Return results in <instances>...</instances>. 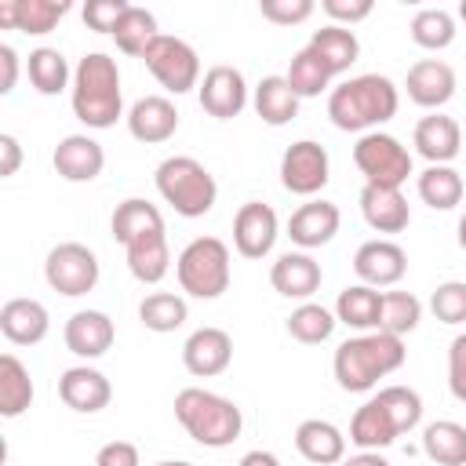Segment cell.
<instances>
[{
  "label": "cell",
  "mask_w": 466,
  "mask_h": 466,
  "mask_svg": "<svg viewBox=\"0 0 466 466\" xmlns=\"http://www.w3.org/2000/svg\"><path fill=\"white\" fill-rule=\"evenodd\" d=\"M73 116L91 127L106 131L124 116V91H120V69L116 58L106 51H87L76 69H73V87H69Z\"/></svg>",
  "instance_id": "1"
},
{
  "label": "cell",
  "mask_w": 466,
  "mask_h": 466,
  "mask_svg": "<svg viewBox=\"0 0 466 466\" xmlns=\"http://www.w3.org/2000/svg\"><path fill=\"white\" fill-rule=\"evenodd\" d=\"M400 106V91L382 73H360L331 87L328 116L339 131H379V124L393 120Z\"/></svg>",
  "instance_id": "2"
},
{
  "label": "cell",
  "mask_w": 466,
  "mask_h": 466,
  "mask_svg": "<svg viewBox=\"0 0 466 466\" xmlns=\"http://www.w3.org/2000/svg\"><path fill=\"white\" fill-rule=\"evenodd\" d=\"M404 357H408L404 339L386 335V331H360V335L339 342L331 371L346 393H368L379 386V379L397 371L404 364Z\"/></svg>",
  "instance_id": "3"
},
{
  "label": "cell",
  "mask_w": 466,
  "mask_h": 466,
  "mask_svg": "<svg viewBox=\"0 0 466 466\" xmlns=\"http://www.w3.org/2000/svg\"><path fill=\"white\" fill-rule=\"evenodd\" d=\"M175 419L204 448H229L240 437V430H244V415H240L237 400H229L222 393H211L204 386L178 390Z\"/></svg>",
  "instance_id": "4"
},
{
  "label": "cell",
  "mask_w": 466,
  "mask_h": 466,
  "mask_svg": "<svg viewBox=\"0 0 466 466\" xmlns=\"http://www.w3.org/2000/svg\"><path fill=\"white\" fill-rule=\"evenodd\" d=\"M153 182H157V193L164 197V204H171L175 215H182V218H200L218 200V182L197 157L160 160L153 171Z\"/></svg>",
  "instance_id": "5"
},
{
  "label": "cell",
  "mask_w": 466,
  "mask_h": 466,
  "mask_svg": "<svg viewBox=\"0 0 466 466\" xmlns=\"http://www.w3.org/2000/svg\"><path fill=\"white\" fill-rule=\"evenodd\" d=\"M178 288L193 299H218L229 288V248L218 237H193L175 258Z\"/></svg>",
  "instance_id": "6"
},
{
  "label": "cell",
  "mask_w": 466,
  "mask_h": 466,
  "mask_svg": "<svg viewBox=\"0 0 466 466\" xmlns=\"http://www.w3.org/2000/svg\"><path fill=\"white\" fill-rule=\"evenodd\" d=\"M353 164L364 175V186H386V189H400L411 175V153L400 138L386 135V131H368L357 138L353 146Z\"/></svg>",
  "instance_id": "7"
},
{
  "label": "cell",
  "mask_w": 466,
  "mask_h": 466,
  "mask_svg": "<svg viewBox=\"0 0 466 466\" xmlns=\"http://www.w3.org/2000/svg\"><path fill=\"white\" fill-rule=\"evenodd\" d=\"M98 255L80 240H62L44 258V280L66 299H80L98 284Z\"/></svg>",
  "instance_id": "8"
},
{
  "label": "cell",
  "mask_w": 466,
  "mask_h": 466,
  "mask_svg": "<svg viewBox=\"0 0 466 466\" xmlns=\"http://www.w3.org/2000/svg\"><path fill=\"white\" fill-rule=\"evenodd\" d=\"M142 62L157 76V84L164 91H171V95H186V91L200 87V55L178 36L160 33L149 44V51L142 55Z\"/></svg>",
  "instance_id": "9"
},
{
  "label": "cell",
  "mask_w": 466,
  "mask_h": 466,
  "mask_svg": "<svg viewBox=\"0 0 466 466\" xmlns=\"http://www.w3.org/2000/svg\"><path fill=\"white\" fill-rule=\"evenodd\" d=\"M331 178L328 149L313 138H299L280 157V186L295 197H317Z\"/></svg>",
  "instance_id": "10"
},
{
  "label": "cell",
  "mask_w": 466,
  "mask_h": 466,
  "mask_svg": "<svg viewBox=\"0 0 466 466\" xmlns=\"http://www.w3.org/2000/svg\"><path fill=\"white\" fill-rule=\"evenodd\" d=\"M200 109L215 120H233L248 106V80L237 66H211L197 87Z\"/></svg>",
  "instance_id": "11"
},
{
  "label": "cell",
  "mask_w": 466,
  "mask_h": 466,
  "mask_svg": "<svg viewBox=\"0 0 466 466\" xmlns=\"http://www.w3.org/2000/svg\"><path fill=\"white\" fill-rule=\"evenodd\" d=\"M277 237H280V222L269 204H262V200L240 204V211L233 218V248L244 258H266L273 251Z\"/></svg>",
  "instance_id": "12"
},
{
  "label": "cell",
  "mask_w": 466,
  "mask_h": 466,
  "mask_svg": "<svg viewBox=\"0 0 466 466\" xmlns=\"http://www.w3.org/2000/svg\"><path fill=\"white\" fill-rule=\"evenodd\" d=\"M353 273L368 288H393L408 273V251L397 240H386V237L364 240L353 255Z\"/></svg>",
  "instance_id": "13"
},
{
  "label": "cell",
  "mask_w": 466,
  "mask_h": 466,
  "mask_svg": "<svg viewBox=\"0 0 466 466\" xmlns=\"http://www.w3.org/2000/svg\"><path fill=\"white\" fill-rule=\"evenodd\" d=\"M182 364L189 375L197 379H215L222 375L229 364H233V339L229 331L208 324V328H197L186 342H182Z\"/></svg>",
  "instance_id": "14"
},
{
  "label": "cell",
  "mask_w": 466,
  "mask_h": 466,
  "mask_svg": "<svg viewBox=\"0 0 466 466\" xmlns=\"http://www.w3.org/2000/svg\"><path fill=\"white\" fill-rule=\"evenodd\" d=\"M339 226H342L339 204H331V200H324V197H313V200L299 204L295 215L288 218V237H291V244H299L302 251H313V248L331 244V237L339 233Z\"/></svg>",
  "instance_id": "15"
},
{
  "label": "cell",
  "mask_w": 466,
  "mask_h": 466,
  "mask_svg": "<svg viewBox=\"0 0 466 466\" xmlns=\"http://www.w3.org/2000/svg\"><path fill=\"white\" fill-rule=\"evenodd\" d=\"M62 339H66V350L80 360H95L102 353H109L113 339H116V328L109 320V313L102 309H76L66 328H62Z\"/></svg>",
  "instance_id": "16"
},
{
  "label": "cell",
  "mask_w": 466,
  "mask_h": 466,
  "mask_svg": "<svg viewBox=\"0 0 466 466\" xmlns=\"http://www.w3.org/2000/svg\"><path fill=\"white\" fill-rule=\"evenodd\" d=\"M58 397H62L66 408H73L80 415H95V411H102L113 400V386H109V379L98 368L73 364L58 379Z\"/></svg>",
  "instance_id": "17"
},
{
  "label": "cell",
  "mask_w": 466,
  "mask_h": 466,
  "mask_svg": "<svg viewBox=\"0 0 466 466\" xmlns=\"http://www.w3.org/2000/svg\"><path fill=\"white\" fill-rule=\"evenodd\" d=\"M324 280V269L320 262L309 255V251H284L273 266H269V284L277 295L284 299H299V302H309L313 291L320 288Z\"/></svg>",
  "instance_id": "18"
},
{
  "label": "cell",
  "mask_w": 466,
  "mask_h": 466,
  "mask_svg": "<svg viewBox=\"0 0 466 466\" xmlns=\"http://www.w3.org/2000/svg\"><path fill=\"white\" fill-rule=\"evenodd\" d=\"M51 164L66 182H95L106 167V149L91 135H66L58 138Z\"/></svg>",
  "instance_id": "19"
},
{
  "label": "cell",
  "mask_w": 466,
  "mask_h": 466,
  "mask_svg": "<svg viewBox=\"0 0 466 466\" xmlns=\"http://www.w3.org/2000/svg\"><path fill=\"white\" fill-rule=\"evenodd\" d=\"M69 11H73L69 0H0V25L18 29L25 36H44Z\"/></svg>",
  "instance_id": "20"
},
{
  "label": "cell",
  "mask_w": 466,
  "mask_h": 466,
  "mask_svg": "<svg viewBox=\"0 0 466 466\" xmlns=\"http://www.w3.org/2000/svg\"><path fill=\"white\" fill-rule=\"evenodd\" d=\"M404 87H408V98H411L415 106L437 113V109L448 106L451 95H455V69H451L444 58H422V62H415V66L408 69Z\"/></svg>",
  "instance_id": "21"
},
{
  "label": "cell",
  "mask_w": 466,
  "mask_h": 466,
  "mask_svg": "<svg viewBox=\"0 0 466 466\" xmlns=\"http://www.w3.org/2000/svg\"><path fill=\"white\" fill-rule=\"evenodd\" d=\"M127 131L131 138L146 146H160L178 131V109L167 95H146L127 109Z\"/></svg>",
  "instance_id": "22"
},
{
  "label": "cell",
  "mask_w": 466,
  "mask_h": 466,
  "mask_svg": "<svg viewBox=\"0 0 466 466\" xmlns=\"http://www.w3.org/2000/svg\"><path fill=\"white\" fill-rule=\"evenodd\" d=\"M411 146L422 160L430 164H451L462 149V127L455 116H444V113H430L415 124L411 131Z\"/></svg>",
  "instance_id": "23"
},
{
  "label": "cell",
  "mask_w": 466,
  "mask_h": 466,
  "mask_svg": "<svg viewBox=\"0 0 466 466\" xmlns=\"http://www.w3.org/2000/svg\"><path fill=\"white\" fill-rule=\"evenodd\" d=\"M0 331L11 346H36L51 331L47 306L36 299H7L0 306Z\"/></svg>",
  "instance_id": "24"
},
{
  "label": "cell",
  "mask_w": 466,
  "mask_h": 466,
  "mask_svg": "<svg viewBox=\"0 0 466 466\" xmlns=\"http://www.w3.org/2000/svg\"><path fill=\"white\" fill-rule=\"evenodd\" d=\"M295 448L313 466H335L346 459V433L328 419H302L295 430Z\"/></svg>",
  "instance_id": "25"
},
{
  "label": "cell",
  "mask_w": 466,
  "mask_h": 466,
  "mask_svg": "<svg viewBox=\"0 0 466 466\" xmlns=\"http://www.w3.org/2000/svg\"><path fill=\"white\" fill-rule=\"evenodd\" d=\"M397 437H400V430H397L390 408L379 400V393H375L371 400H364V404L353 411V419H350V441H353L360 451H382V448H390Z\"/></svg>",
  "instance_id": "26"
},
{
  "label": "cell",
  "mask_w": 466,
  "mask_h": 466,
  "mask_svg": "<svg viewBox=\"0 0 466 466\" xmlns=\"http://www.w3.org/2000/svg\"><path fill=\"white\" fill-rule=\"evenodd\" d=\"M360 215L375 233H400L411 222V208L400 189L386 186H364L360 189Z\"/></svg>",
  "instance_id": "27"
},
{
  "label": "cell",
  "mask_w": 466,
  "mask_h": 466,
  "mask_svg": "<svg viewBox=\"0 0 466 466\" xmlns=\"http://www.w3.org/2000/svg\"><path fill=\"white\" fill-rule=\"evenodd\" d=\"M109 229H113V240L127 248V244H135V240H142L149 233H160L164 229V215H160L157 204H149L142 197H127V200L116 204V211L109 218Z\"/></svg>",
  "instance_id": "28"
},
{
  "label": "cell",
  "mask_w": 466,
  "mask_h": 466,
  "mask_svg": "<svg viewBox=\"0 0 466 466\" xmlns=\"http://www.w3.org/2000/svg\"><path fill=\"white\" fill-rule=\"evenodd\" d=\"M306 47L328 66L331 76L346 73V69L360 58V40H357V33L346 29V25H335V22H328L324 29H313V36H309Z\"/></svg>",
  "instance_id": "29"
},
{
  "label": "cell",
  "mask_w": 466,
  "mask_h": 466,
  "mask_svg": "<svg viewBox=\"0 0 466 466\" xmlns=\"http://www.w3.org/2000/svg\"><path fill=\"white\" fill-rule=\"evenodd\" d=\"M127 251V269L138 284H160L171 269V248H167V233H149L135 244L124 248Z\"/></svg>",
  "instance_id": "30"
},
{
  "label": "cell",
  "mask_w": 466,
  "mask_h": 466,
  "mask_svg": "<svg viewBox=\"0 0 466 466\" xmlns=\"http://www.w3.org/2000/svg\"><path fill=\"white\" fill-rule=\"evenodd\" d=\"M255 113L262 116V124L269 127H284L299 116V95L291 91V84L284 76H262L255 84Z\"/></svg>",
  "instance_id": "31"
},
{
  "label": "cell",
  "mask_w": 466,
  "mask_h": 466,
  "mask_svg": "<svg viewBox=\"0 0 466 466\" xmlns=\"http://www.w3.org/2000/svg\"><path fill=\"white\" fill-rule=\"evenodd\" d=\"M379 306H382V291L379 288L350 284V288L339 291L335 317H339V324H346L353 331H379Z\"/></svg>",
  "instance_id": "32"
},
{
  "label": "cell",
  "mask_w": 466,
  "mask_h": 466,
  "mask_svg": "<svg viewBox=\"0 0 466 466\" xmlns=\"http://www.w3.org/2000/svg\"><path fill=\"white\" fill-rule=\"evenodd\" d=\"M415 189H419V200L433 211H451L462 193H466V182L462 175L451 167V164H430L419 178H415Z\"/></svg>",
  "instance_id": "33"
},
{
  "label": "cell",
  "mask_w": 466,
  "mask_h": 466,
  "mask_svg": "<svg viewBox=\"0 0 466 466\" xmlns=\"http://www.w3.org/2000/svg\"><path fill=\"white\" fill-rule=\"evenodd\" d=\"M25 73H29V84L47 98L73 87V69L58 47H33L25 58Z\"/></svg>",
  "instance_id": "34"
},
{
  "label": "cell",
  "mask_w": 466,
  "mask_h": 466,
  "mask_svg": "<svg viewBox=\"0 0 466 466\" xmlns=\"http://www.w3.org/2000/svg\"><path fill=\"white\" fill-rule=\"evenodd\" d=\"M422 451L437 466H466V426L455 419H437L422 430Z\"/></svg>",
  "instance_id": "35"
},
{
  "label": "cell",
  "mask_w": 466,
  "mask_h": 466,
  "mask_svg": "<svg viewBox=\"0 0 466 466\" xmlns=\"http://www.w3.org/2000/svg\"><path fill=\"white\" fill-rule=\"evenodd\" d=\"M33 375L29 368L15 357V353H4L0 357V415L4 419H18L29 404H33Z\"/></svg>",
  "instance_id": "36"
},
{
  "label": "cell",
  "mask_w": 466,
  "mask_h": 466,
  "mask_svg": "<svg viewBox=\"0 0 466 466\" xmlns=\"http://www.w3.org/2000/svg\"><path fill=\"white\" fill-rule=\"evenodd\" d=\"M186 317H189V306H186V299L175 295V291H153V295H146L142 306H138V320H142L149 331H157V335L178 331V328L186 324Z\"/></svg>",
  "instance_id": "37"
},
{
  "label": "cell",
  "mask_w": 466,
  "mask_h": 466,
  "mask_svg": "<svg viewBox=\"0 0 466 466\" xmlns=\"http://www.w3.org/2000/svg\"><path fill=\"white\" fill-rule=\"evenodd\" d=\"M339 317L331 309H324L320 302H299L291 313H288V335L302 346H317V342H328L331 331H335Z\"/></svg>",
  "instance_id": "38"
},
{
  "label": "cell",
  "mask_w": 466,
  "mask_h": 466,
  "mask_svg": "<svg viewBox=\"0 0 466 466\" xmlns=\"http://www.w3.org/2000/svg\"><path fill=\"white\" fill-rule=\"evenodd\" d=\"M157 36H160V29H157V15L146 11V7H135V4L127 7V15L120 18L116 33H113L116 47H120L124 55H131V58H142Z\"/></svg>",
  "instance_id": "39"
},
{
  "label": "cell",
  "mask_w": 466,
  "mask_h": 466,
  "mask_svg": "<svg viewBox=\"0 0 466 466\" xmlns=\"http://www.w3.org/2000/svg\"><path fill=\"white\" fill-rule=\"evenodd\" d=\"M422 320V302L411 291H382V306H379V331L404 339L408 331H415Z\"/></svg>",
  "instance_id": "40"
},
{
  "label": "cell",
  "mask_w": 466,
  "mask_h": 466,
  "mask_svg": "<svg viewBox=\"0 0 466 466\" xmlns=\"http://www.w3.org/2000/svg\"><path fill=\"white\" fill-rule=\"evenodd\" d=\"M411 40L426 51H444L451 40H455V18L451 11L444 7H419L411 15V25H408Z\"/></svg>",
  "instance_id": "41"
},
{
  "label": "cell",
  "mask_w": 466,
  "mask_h": 466,
  "mask_svg": "<svg viewBox=\"0 0 466 466\" xmlns=\"http://www.w3.org/2000/svg\"><path fill=\"white\" fill-rule=\"evenodd\" d=\"M284 80L291 84V91H295L299 98H317L320 91H328L331 73H328V66H324L309 47H302V51L291 55V66H288Z\"/></svg>",
  "instance_id": "42"
},
{
  "label": "cell",
  "mask_w": 466,
  "mask_h": 466,
  "mask_svg": "<svg viewBox=\"0 0 466 466\" xmlns=\"http://www.w3.org/2000/svg\"><path fill=\"white\" fill-rule=\"evenodd\" d=\"M379 400L390 408V415H393V422H397L400 433H411L422 422V397L411 386H382L379 390Z\"/></svg>",
  "instance_id": "43"
},
{
  "label": "cell",
  "mask_w": 466,
  "mask_h": 466,
  "mask_svg": "<svg viewBox=\"0 0 466 466\" xmlns=\"http://www.w3.org/2000/svg\"><path fill=\"white\" fill-rule=\"evenodd\" d=\"M430 309L441 324H466V280H444L430 295Z\"/></svg>",
  "instance_id": "44"
},
{
  "label": "cell",
  "mask_w": 466,
  "mask_h": 466,
  "mask_svg": "<svg viewBox=\"0 0 466 466\" xmlns=\"http://www.w3.org/2000/svg\"><path fill=\"white\" fill-rule=\"evenodd\" d=\"M127 0H91V4H84V22H87V29H95V33H116V25H120V18L127 15Z\"/></svg>",
  "instance_id": "45"
},
{
  "label": "cell",
  "mask_w": 466,
  "mask_h": 466,
  "mask_svg": "<svg viewBox=\"0 0 466 466\" xmlns=\"http://www.w3.org/2000/svg\"><path fill=\"white\" fill-rule=\"evenodd\" d=\"M258 11L273 25H299L313 15V0H258Z\"/></svg>",
  "instance_id": "46"
},
{
  "label": "cell",
  "mask_w": 466,
  "mask_h": 466,
  "mask_svg": "<svg viewBox=\"0 0 466 466\" xmlns=\"http://www.w3.org/2000/svg\"><path fill=\"white\" fill-rule=\"evenodd\" d=\"M448 390L466 404V331H459L448 346Z\"/></svg>",
  "instance_id": "47"
},
{
  "label": "cell",
  "mask_w": 466,
  "mask_h": 466,
  "mask_svg": "<svg viewBox=\"0 0 466 466\" xmlns=\"http://www.w3.org/2000/svg\"><path fill=\"white\" fill-rule=\"evenodd\" d=\"M320 7H324V15H328L335 25L364 22V18L375 11V4H371V0H324Z\"/></svg>",
  "instance_id": "48"
},
{
  "label": "cell",
  "mask_w": 466,
  "mask_h": 466,
  "mask_svg": "<svg viewBox=\"0 0 466 466\" xmlns=\"http://www.w3.org/2000/svg\"><path fill=\"white\" fill-rule=\"evenodd\" d=\"M95 466H142V459H138V448L131 441H109L98 448Z\"/></svg>",
  "instance_id": "49"
},
{
  "label": "cell",
  "mask_w": 466,
  "mask_h": 466,
  "mask_svg": "<svg viewBox=\"0 0 466 466\" xmlns=\"http://www.w3.org/2000/svg\"><path fill=\"white\" fill-rule=\"evenodd\" d=\"M18 164H22V146L15 135L4 131L0 135V178H11L18 171Z\"/></svg>",
  "instance_id": "50"
},
{
  "label": "cell",
  "mask_w": 466,
  "mask_h": 466,
  "mask_svg": "<svg viewBox=\"0 0 466 466\" xmlns=\"http://www.w3.org/2000/svg\"><path fill=\"white\" fill-rule=\"evenodd\" d=\"M0 95H11L15 91V80H18V51L11 44H0Z\"/></svg>",
  "instance_id": "51"
},
{
  "label": "cell",
  "mask_w": 466,
  "mask_h": 466,
  "mask_svg": "<svg viewBox=\"0 0 466 466\" xmlns=\"http://www.w3.org/2000/svg\"><path fill=\"white\" fill-rule=\"evenodd\" d=\"M237 466H280V459H277L273 451H262V448H255V451H244Z\"/></svg>",
  "instance_id": "52"
},
{
  "label": "cell",
  "mask_w": 466,
  "mask_h": 466,
  "mask_svg": "<svg viewBox=\"0 0 466 466\" xmlns=\"http://www.w3.org/2000/svg\"><path fill=\"white\" fill-rule=\"evenodd\" d=\"M339 466H390V459H386V455H379V451H357V455L342 459Z\"/></svg>",
  "instance_id": "53"
},
{
  "label": "cell",
  "mask_w": 466,
  "mask_h": 466,
  "mask_svg": "<svg viewBox=\"0 0 466 466\" xmlns=\"http://www.w3.org/2000/svg\"><path fill=\"white\" fill-rule=\"evenodd\" d=\"M459 248H462V251H466V215H462V218H459Z\"/></svg>",
  "instance_id": "54"
},
{
  "label": "cell",
  "mask_w": 466,
  "mask_h": 466,
  "mask_svg": "<svg viewBox=\"0 0 466 466\" xmlns=\"http://www.w3.org/2000/svg\"><path fill=\"white\" fill-rule=\"evenodd\" d=\"M157 466H193V462H186V459H164V462H157Z\"/></svg>",
  "instance_id": "55"
},
{
  "label": "cell",
  "mask_w": 466,
  "mask_h": 466,
  "mask_svg": "<svg viewBox=\"0 0 466 466\" xmlns=\"http://www.w3.org/2000/svg\"><path fill=\"white\" fill-rule=\"evenodd\" d=\"M459 18L466 22V0H459Z\"/></svg>",
  "instance_id": "56"
}]
</instances>
